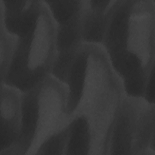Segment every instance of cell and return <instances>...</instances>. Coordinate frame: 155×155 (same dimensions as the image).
Returning a JSON list of instances; mask_svg holds the SVG:
<instances>
[{"label": "cell", "instance_id": "obj_12", "mask_svg": "<svg viewBox=\"0 0 155 155\" xmlns=\"http://www.w3.org/2000/svg\"><path fill=\"white\" fill-rule=\"evenodd\" d=\"M154 70L150 74L144 88L142 98L148 104H154L155 97V82H154Z\"/></svg>", "mask_w": 155, "mask_h": 155}, {"label": "cell", "instance_id": "obj_10", "mask_svg": "<svg viewBox=\"0 0 155 155\" xmlns=\"http://www.w3.org/2000/svg\"><path fill=\"white\" fill-rule=\"evenodd\" d=\"M18 37L10 32L0 21V77L3 79L8 70L17 44Z\"/></svg>", "mask_w": 155, "mask_h": 155}, {"label": "cell", "instance_id": "obj_5", "mask_svg": "<svg viewBox=\"0 0 155 155\" xmlns=\"http://www.w3.org/2000/svg\"><path fill=\"white\" fill-rule=\"evenodd\" d=\"M154 104L125 95L113 123L107 155H154Z\"/></svg>", "mask_w": 155, "mask_h": 155}, {"label": "cell", "instance_id": "obj_3", "mask_svg": "<svg viewBox=\"0 0 155 155\" xmlns=\"http://www.w3.org/2000/svg\"><path fill=\"white\" fill-rule=\"evenodd\" d=\"M16 36L15 52L1 84L24 93L51 76L56 59L55 24L44 1L33 19Z\"/></svg>", "mask_w": 155, "mask_h": 155}, {"label": "cell", "instance_id": "obj_1", "mask_svg": "<svg viewBox=\"0 0 155 155\" xmlns=\"http://www.w3.org/2000/svg\"><path fill=\"white\" fill-rule=\"evenodd\" d=\"M101 46L125 94L142 98L154 70L155 1L118 0Z\"/></svg>", "mask_w": 155, "mask_h": 155}, {"label": "cell", "instance_id": "obj_2", "mask_svg": "<svg viewBox=\"0 0 155 155\" xmlns=\"http://www.w3.org/2000/svg\"><path fill=\"white\" fill-rule=\"evenodd\" d=\"M64 84L67 90V122L81 117L108 141L125 94L102 47L84 43L71 62Z\"/></svg>", "mask_w": 155, "mask_h": 155}, {"label": "cell", "instance_id": "obj_9", "mask_svg": "<svg viewBox=\"0 0 155 155\" xmlns=\"http://www.w3.org/2000/svg\"><path fill=\"white\" fill-rule=\"evenodd\" d=\"M42 4L39 0H0V21L16 35L33 20Z\"/></svg>", "mask_w": 155, "mask_h": 155}, {"label": "cell", "instance_id": "obj_7", "mask_svg": "<svg viewBox=\"0 0 155 155\" xmlns=\"http://www.w3.org/2000/svg\"><path fill=\"white\" fill-rule=\"evenodd\" d=\"M21 95L18 90L1 84L0 155L14 154L21 131Z\"/></svg>", "mask_w": 155, "mask_h": 155}, {"label": "cell", "instance_id": "obj_11", "mask_svg": "<svg viewBox=\"0 0 155 155\" xmlns=\"http://www.w3.org/2000/svg\"><path fill=\"white\" fill-rule=\"evenodd\" d=\"M69 129L67 124L49 137L38 149L36 154L65 155L68 140Z\"/></svg>", "mask_w": 155, "mask_h": 155}, {"label": "cell", "instance_id": "obj_4", "mask_svg": "<svg viewBox=\"0 0 155 155\" xmlns=\"http://www.w3.org/2000/svg\"><path fill=\"white\" fill-rule=\"evenodd\" d=\"M65 84L52 76L22 93L21 125L14 154L34 155L67 124Z\"/></svg>", "mask_w": 155, "mask_h": 155}, {"label": "cell", "instance_id": "obj_6", "mask_svg": "<svg viewBox=\"0 0 155 155\" xmlns=\"http://www.w3.org/2000/svg\"><path fill=\"white\" fill-rule=\"evenodd\" d=\"M56 28V56L51 76L64 82L82 38L83 0L45 1Z\"/></svg>", "mask_w": 155, "mask_h": 155}, {"label": "cell", "instance_id": "obj_8", "mask_svg": "<svg viewBox=\"0 0 155 155\" xmlns=\"http://www.w3.org/2000/svg\"><path fill=\"white\" fill-rule=\"evenodd\" d=\"M118 0H83L82 38L84 43L101 45Z\"/></svg>", "mask_w": 155, "mask_h": 155}]
</instances>
